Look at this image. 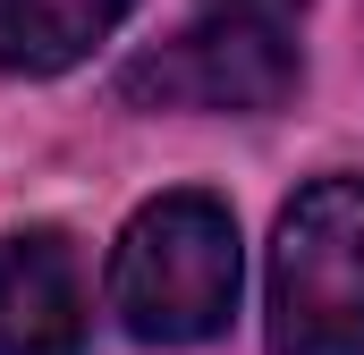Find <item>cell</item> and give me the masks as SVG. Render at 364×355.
<instances>
[{"label": "cell", "mask_w": 364, "mask_h": 355, "mask_svg": "<svg viewBox=\"0 0 364 355\" xmlns=\"http://www.w3.org/2000/svg\"><path fill=\"white\" fill-rule=\"evenodd\" d=\"M119 93L136 110H272L296 93V51L272 17H212V26H186L161 51H144Z\"/></svg>", "instance_id": "obj_3"}, {"label": "cell", "mask_w": 364, "mask_h": 355, "mask_svg": "<svg viewBox=\"0 0 364 355\" xmlns=\"http://www.w3.org/2000/svg\"><path fill=\"white\" fill-rule=\"evenodd\" d=\"M136 0H0V68L9 77H60L93 43L119 34Z\"/></svg>", "instance_id": "obj_5"}, {"label": "cell", "mask_w": 364, "mask_h": 355, "mask_svg": "<svg viewBox=\"0 0 364 355\" xmlns=\"http://www.w3.org/2000/svg\"><path fill=\"white\" fill-rule=\"evenodd\" d=\"M110 305L144 347H203L237 313V220L212 195H161L110 254Z\"/></svg>", "instance_id": "obj_1"}, {"label": "cell", "mask_w": 364, "mask_h": 355, "mask_svg": "<svg viewBox=\"0 0 364 355\" xmlns=\"http://www.w3.org/2000/svg\"><path fill=\"white\" fill-rule=\"evenodd\" d=\"M0 355H85V279L60 229L0 246Z\"/></svg>", "instance_id": "obj_4"}, {"label": "cell", "mask_w": 364, "mask_h": 355, "mask_svg": "<svg viewBox=\"0 0 364 355\" xmlns=\"http://www.w3.org/2000/svg\"><path fill=\"white\" fill-rule=\"evenodd\" d=\"M272 355H364V178H322L279 212Z\"/></svg>", "instance_id": "obj_2"}, {"label": "cell", "mask_w": 364, "mask_h": 355, "mask_svg": "<svg viewBox=\"0 0 364 355\" xmlns=\"http://www.w3.org/2000/svg\"><path fill=\"white\" fill-rule=\"evenodd\" d=\"M212 9H229V17H296V9H305V0H212Z\"/></svg>", "instance_id": "obj_6"}]
</instances>
